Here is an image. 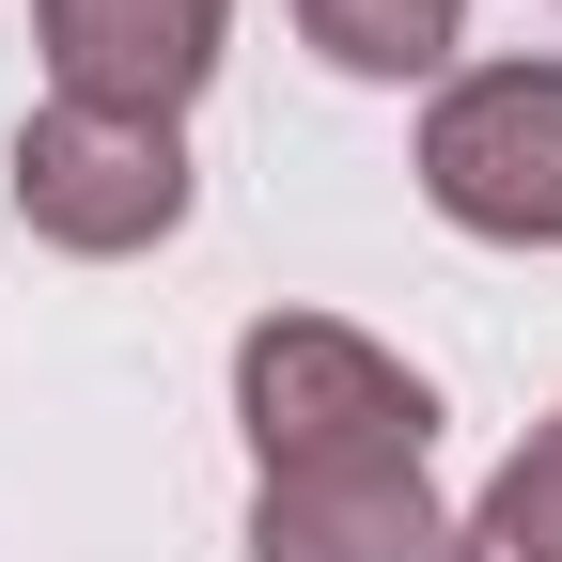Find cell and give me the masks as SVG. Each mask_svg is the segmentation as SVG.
<instances>
[{
  "mask_svg": "<svg viewBox=\"0 0 562 562\" xmlns=\"http://www.w3.org/2000/svg\"><path fill=\"white\" fill-rule=\"evenodd\" d=\"M235 422H250V469H266V484H313V469H422L438 391H422L375 328H344V313H266V328L235 344Z\"/></svg>",
  "mask_w": 562,
  "mask_h": 562,
  "instance_id": "obj_1",
  "label": "cell"
},
{
  "mask_svg": "<svg viewBox=\"0 0 562 562\" xmlns=\"http://www.w3.org/2000/svg\"><path fill=\"white\" fill-rule=\"evenodd\" d=\"M422 203L453 235L562 250V63H484L422 110Z\"/></svg>",
  "mask_w": 562,
  "mask_h": 562,
  "instance_id": "obj_2",
  "label": "cell"
},
{
  "mask_svg": "<svg viewBox=\"0 0 562 562\" xmlns=\"http://www.w3.org/2000/svg\"><path fill=\"white\" fill-rule=\"evenodd\" d=\"M16 220L47 235V250H157L172 220H188V140L172 125H140V110H32L16 125Z\"/></svg>",
  "mask_w": 562,
  "mask_h": 562,
  "instance_id": "obj_3",
  "label": "cell"
},
{
  "mask_svg": "<svg viewBox=\"0 0 562 562\" xmlns=\"http://www.w3.org/2000/svg\"><path fill=\"white\" fill-rule=\"evenodd\" d=\"M220 16L235 0H47V79H63V110L172 125L203 94V63H220Z\"/></svg>",
  "mask_w": 562,
  "mask_h": 562,
  "instance_id": "obj_4",
  "label": "cell"
},
{
  "mask_svg": "<svg viewBox=\"0 0 562 562\" xmlns=\"http://www.w3.org/2000/svg\"><path fill=\"white\" fill-rule=\"evenodd\" d=\"M250 562H453V516L422 501V469H313L250 501Z\"/></svg>",
  "mask_w": 562,
  "mask_h": 562,
  "instance_id": "obj_5",
  "label": "cell"
},
{
  "mask_svg": "<svg viewBox=\"0 0 562 562\" xmlns=\"http://www.w3.org/2000/svg\"><path fill=\"white\" fill-rule=\"evenodd\" d=\"M469 0H297V32L344 63V79H438Z\"/></svg>",
  "mask_w": 562,
  "mask_h": 562,
  "instance_id": "obj_6",
  "label": "cell"
},
{
  "mask_svg": "<svg viewBox=\"0 0 562 562\" xmlns=\"http://www.w3.org/2000/svg\"><path fill=\"white\" fill-rule=\"evenodd\" d=\"M453 562H562V422H531V453L484 484V516L453 531Z\"/></svg>",
  "mask_w": 562,
  "mask_h": 562,
  "instance_id": "obj_7",
  "label": "cell"
}]
</instances>
